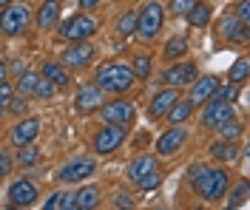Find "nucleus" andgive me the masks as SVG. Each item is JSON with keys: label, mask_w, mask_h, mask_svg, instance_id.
Instances as JSON below:
<instances>
[{"label": "nucleus", "mask_w": 250, "mask_h": 210, "mask_svg": "<svg viewBox=\"0 0 250 210\" xmlns=\"http://www.w3.org/2000/svg\"><path fill=\"white\" fill-rule=\"evenodd\" d=\"M134 102H128V99H114V102H103L100 105V116L105 119V122H117V125H128L131 119H134Z\"/></svg>", "instance_id": "11"}, {"label": "nucleus", "mask_w": 250, "mask_h": 210, "mask_svg": "<svg viewBox=\"0 0 250 210\" xmlns=\"http://www.w3.org/2000/svg\"><path fill=\"white\" fill-rule=\"evenodd\" d=\"M12 171H15V156L6 148H0V179L12 176Z\"/></svg>", "instance_id": "34"}, {"label": "nucleus", "mask_w": 250, "mask_h": 210, "mask_svg": "<svg viewBox=\"0 0 250 210\" xmlns=\"http://www.w3.org/2000/svg\"><path fill=\"white\" fill-rule=\"evenodd\" d=\"M100 3H103V0H80V6H83V9H97Z\"/></svg>", "instance_id": "43"}, {"label": "nucleus", "mask_w": 250, "mask_h": 210, "mask_svg": "<svg viewBox=\"0 0 250 210\" xmlns=\"http://www.w3.org/2000/svg\"><path fill=\"white\" fill-rule=\"evenodd\" d=\"M210 15H213V12H210V3L196 0V3L188 9L185 17H188V23H190L193 29H205V26H208V20H210Z\"/></svg>", "instance_id": "23"}, {"label": "nucleus", "mask_w": 250, "mask_h": 210, "mask_svg": "<svg viewBox=\"0 0 250 210\" xmlns=\"http://www.w3.org/2000/svg\"><path fill=\"white\" fill-rule=\"evenodd\" d=\"M216 128H219V134H222V139H230V142H236V139L245 134V125H242V122H236L233 116H230V119H225V122L216 125Z\"/></svg>", "instance_id": "30"}, {"label": "nucleus", "mask_w": 250, "mask_h": 210, "mask_svg": "<svg viewBox=\"0 0 250 210\" xmlns=\"http://www.w3.org/2000/svg\"><path fill=\"white\" fill-rule=\"evenodd\" d=\"M60 0H43V6L37 9V26L48 32V29H54L57 26V20H60Z\"/></svg>", "instance_id": "19"}, {"label": "nucleus", "mask_w": 250, "mask_h": 210, "mask_svg": "<svg viewBox=\"0 0 250 210\" xmlns=\"http://www.w3.org/2000/svg\"><path fill=\"white\" fill-rule=\"evenodd\" d=\"M46 210H74V193L71 191H57L43 202Z\"/></svg>", "instance_id": "25"}, {"label": "nucleus", "mask_w": 250, "mask_h": 210, "mask_svg": "<svg viewBox=\"0 0 250 210\" xmlns=\"http://www.w3.org/2000/svg\"><path fill=\"white\" fill-rule=\"evenodd\" d=\"M190 111H193V102H190V99H176V102L171 105V111L165 114V116L171 119L173 125H179V122H185L188 116H190Z\"/></svg>", "instance_id": "26"}, {"label": "nucleus", "mask_w": 250, "mask_h": 210, "mask_svg": "<svg viewBox=\"0 0 250 210\" xmlns=\"http://www.w3.org/2000/svg\"><path fill=\"white\" fill-rule=\"evenodd\" d=\"M34 97H37V99H51V97H54V85H51L48 80H37Z\"/></svg>", "instance_id": "38"}, {"label": "nucleus", "mask_w": 250, "mask_h": 210, "mask_svg": "<svg viewBox=\"0 0 250 210\" xmlns=\"http://www.w3.org/2000/svg\"><path fill=\"white\" fill-rule=\"evenodd\" d=\"M37 74L34 71H23L20 77H17V85H15V91L17 94H23V97H34V88H37Z\"/></svg>", "instance_id": "28"}, {"label": "nucleus", "mask_w": 250, "mask_h": 210, "mask_svg": "<svg viewBox=\"0 0 250 210\" xmlns=\"http://www.w3.org/2000/svg\"><path fill=\"white\" fill-rule=\"evenodd\" d=\"M9 3H15V0H0V9H3V6H9Z\"/></svg>", "instance_id": "46"}, {"label": "nucleus", "mask_w": 250, "mask_h": 210, "mask_svg": "<svg viewBox=\"0 0 250 210\" xmlns=\"http://www.w3.org/2000/svg\"><path fill=\"white\" fill-rule=\"evenodd\" d=\"M29 20H31V9L26 3H9L0 9V32L9 34V37H17L29 29Z\"/></svg>", "instance_id": "4"}, {"label": "nucleus", "mask_w": 250, "mask_h": 210, "mask_svg": "<svg viewBox=\"0 0 250 210\" xmlns=\"http://www.w3.org/2000/svg\"><path fill=\"white\" fill-rule=\"evenodd\" d=\"M125 136H128L125 125L105 122V128H100V131H97V136H94V153H100V156H108V153H114V151L125 142Z\"/></svg>", "instance_id": "6"}, {"label": "nucleus", "mask_w": 250, "mask_h": 210, "mask_svg": "<svg viewBox=\"0 0 250 210\" xmlns=\"http://www.w3.org/2000/svg\"><path fill=\"white\" fill-rule=\"evenodd\" d=\"M185 139H188V131L179 128V125H173L171 131H162V136L156 139V153L159 156H171V153H176L185 145Z\"/></svg>", "instance_id": "16"}, {"label": "nucleus", "mask_w": 250, "mask_h": 210, "mask_svg": "<svg viewBox=\"0 0 250 210\" xmlns=\"http://www.w3.org/2000/svg\"><path fill=\"white\" fill-rule=\"evenodd\" d=\"M15 162L20 165V168H34V165L40 162V151H37L34 145H20Z\"/></svg>", "instance_id": "29"}, {"label": "nucleus", "mask_w": 250, "mask_h": 210, "mask_svg": "<svg viewBox=\"0 0 250 210\" xmlns=\"http://www.w3.org/2000/svg\"><path fill=\"white\" fill-rule=\"evenodd\" d=\"M210 156H213L216 162L233 165V162L239 159V148H236L230 139H219V142H213V145H210Z\"/></svg>", "instance_id": "22"}, {"label": "nucleus", "mask_w": 250, "mask_h": 210, "mask_svg": "<svg viewBox=\"0 0 250 210\" xmlns=\"http://www.w3.org/2000/svg\"><path fill=\"white\" fill-rule=\"evenodd\" d=\"M134 80L137 77H134L131 65H125V63H105V65H100V71H97V85L103 91H108V94H125V91H131Z\"/></svg>", "instance_id": "2"}, {"label": "nucleus", "mask_w": 250, "mask_h": 210, "mask_svg": "<svg viewBox=\"0 0 250 210\" xmlns=\"http://www.w3.org/2000/svg\"><path fill=\"white\" fill-rule=\"evenodd\" d=\"M97 32V20L88 15H74L71 20H65L60 26V37L62 40H88L91 34Z\"/></svg>", "instance_id": "8"}, {"label": "nucleus", "mask_w": 250, "mask_h": 210, "mask_svg": "<svg viewBox=\"0 0 250 210\" xmlns=\"http://www.w3.org/2000/svg\"><path fill=\"white\" fill-rule=\"evenodd\" d=\"M43 77H46L54 88H68V85H71V77H68V71H65V65L62 63H51V60H46V63H43Z\"/></svg>", "instance_id": "21"}, {"label": "nucleus", "mask_w": 250, "mask_h": 210, "mask_svg": "<svg viewBox=\"0 0 250 210\" xmlns=\"http://www.w3.org/2000/svg\"><path fill=\"white\" fill-rule=\"evenodd\" d=\"M128 179L131 185H137L140 191H154L162 182V173H159V165H156V156H140L128 165Z\"/></svg>", "instance_id": "3"}, {"label": "nucleus", "mask_w": 250, "mask_h": 210, "mask_svg": "<svg viewBox=\"0 0 250 210\" xmlns=\"http://www.w3.org/2000/svg\"><path fill=\"white\" fill-rule=\"evenodd\" d=\"M117 32L123 34V37L137 32V12H125V15L117 20Z\"/></svg>", "instance_id": "33"}, {"label": "nucleus", "mask_w": 250, "mask_h": 210, "mask_svg": "<svg viewBox=\"0 0 250 210\" xmlns=\"http://www.w3.org/2000/svg\"><path fill=\"white\" fill-rule=\"evenodd\" d=\"M97 202H100V191L94 185H85L74 193V210H91L97 208Z\"/></svg>", "instance_id": "24"}, {"label": "nucleus", "mask_w": 250, "mask_h": 210, "mask_svg": "<svg viewBox=\"0 0 250 210\" xmlns=\"http://www.w3.org/2000/svg\"><path fill=\"white\" fill-rule=\"evenodd\" d=\"M185 54H188V37L173 34L171 40H168V46H165V60H179Z\"/></svg>", "instance_id": "27"}, {"label": "nucleus", "mask_w": 250, "mask_h": 210, "mask_svg": "<svg viewBox=\"0 0 250 210\" xmlns=\"http://www.w3.org/2000/svg\"><path fill=\"white\" fill-rule=\"evenodd\" d=\"M248 193H250V188H248V182H239L233 191H230V199H228V208H245L248 205Z\"/></svg>", "instance_id": "32"}, {"label": "nucleus", "mask_w": 250, "mask_h": 210, "mask_svg": "<svg viewBox=\"0 0 250 210\" xmlns=\"http://www.w3.org/2000/svg\"><path fill=\"white\" fill-rule=\"evenodd\" d=\"M193 3H196V0H171V12H173L176 17H185L188 9H190Z\"/></svg>", "instance_id": "40"}, {"label": "nucleus", "mask_w": 250, "mask_h": 210, "mask_svg": "<svg viewBox=\"0 0 250 210\" xmlns=\"http://www.w3.org/2000/svg\"><path fill=\"white\" fill-rule=\"evenodd\" d=\"M162 23H165V9L156 0H148L142 6V12L137 15V32H140V37L142 40H154L159 34V29H162Z\"/></svg>", "instance_id": "5"}, {"label": "nucleus", "mask_w": 250, "mask_h": 210, "mask_svg": "<svg viewBox=\"0 0 250 210\" xmlns=\"http://www.w3.org/2000/svg\"><path fill=\"white\" fill-rule=\"evenodd\" d=\"M190 185L199 199L205 202H216L228 193V185H230V176L222 171V168H208V165H193L190 168Z\"/></svg>", "instance_id": "1"}, {"label": "nucleus", "mask_w": 250, "mask_h": 210, "mask_svg": "<svg viewBox=\"0 0 250 210\" xmlns=\"http://www.w3.org/2000/svg\"><path fill=\"white\" fill-rule=\"evenodd\" d=\"M219 88V77L216 74H208V77H202V80L193 82V88H190V102L193 105H202V102H208V99L216 94Z\"/></svg>", "instance_id": "18"}, {"label": "nucleus", "mask_w": 250, "mask_h": 210, "mask_svg": "<svg viewBox=\"0 0 250 210\" xmlns=\"http://www.w3.org/2000/svg\"><path fill=\"white\" fill-rule=\"evenodd\" d=\"M94 54H97V49H94L88 40H74L68 49L62 51L60 63L65 65V68H85V65L94 60Z\"/></svg>", "instance_id": "9"}, {"label": "nucleus", "mask_w": 250, "mask_h": 210, "mask_svg": "<svg viewBox=\"0 0 250 210\" xmlns=\"http://www.w3.org/2000/svg\"><path fill=\"white\" fill-rule=\"evenodd\" d=\"M236 94H239V85H236V82H230V85H225V88L219 85L213 97H219V99H228V102H233V99H236Z\"/></svg>", "instance_id": "39"}, {"label": "nucleus", "mask_w": 250, "mask_h": 210, "mask_svg": "<svg viewBox=\"0 0 250 210\" xmlns=\"http://www.w3.org/2000/svg\"><path fill=\"white\" fill-rule=\"evenodd\" d=\"M162 80L168 82L171 88H185L190 82L196 80V63H176L171 65L165 74H162Z\"/></svg>", "instance_id": "17"}, {"label": "nucleus", "mask_w": 250, "mask_h": 210, "mask_svg": "<svg viewBox=\"0 0 250 210\" xmlns=\"http://www.w3.org/2000/svg\"><path fill=\"white\" fill-rule=\"evenodd\" d=\"M248 68H250V60L248 57H239V60L230 65V71H228V80L230 82H245L248 80Z\"/></svg>", "instance_id": "31"}, {"label": "nucleus", "mask_w": 250, "mask_h": 210, "mask_svg": "<svg viewBox=\"0 0 250 210\" xmlns=\"http://www.w3.org/2000/svg\"><path fill=\"white\" fill-rule=\"evenodd\" d=\"M114 205H120V208H134V202H131V196H128V193H120Z\"/></svg>", "instance_id": "42"}, {"label": "nucleus", "mask_w": 250, "mask_h": 210, "mask_svg": "<svg viewBox=\"0 0 250 210\" xmlns=\"http://www.w3.org/2000/svg\"><path fill=\"white\" fill-rule=\"evenodd\" d=\"M131 71H134V77L145 80V77L151 74V57H137V60H134V68H131Z\"/></svg>", "instance_id": "36"}, {"label": "nucleus", "mask_w": 250, "mask_h": 210, "mask_svg": "<svg viewBox=\"0 0 250 210\" xmlns=\"http://www.w3.org/2000/svg\"><path fill=\"white\" fill-rule=\"evenodd\" d=\"M179 99V94H176V88H165V91H159L154 99H151V119H162L165 114L171 111V105Z\"/></svg>", "instance_id": "20"}, {"label": "nucleus", "mask_w": 250, "mask_h": 210, "mask_svg": "<svg viewBox=\"0 0 250 210\" xmlns=\"http://www.w3.org/2000/svg\"><path fill=\"white\" fill-rule=\"evenodd\" d=\"M219 32H222L225 40H230V43H236V46H245L248 37H250V26L248 23H242L233 12H228L225 20H222V26H219Z\"/></svg>", "instance_id": "12"}, {"label": "nucleus", "mask_w": 250, "mask_h": 210, "mask_svg": "<svg viewBox=\"0 0 250 210\" xmlns=\"http://www.w3.org/2000/svg\"><path fill=\"white\" fill-rule=\"evenodd\" d=\"M34 199H37V185L29 179H17L9 188V205L12 208H29V205H34Z\"/></svg>", "instance_id": "14"}, {"label": "nucleus", "mask_w": 250, "mask_h": 210, "mask_svg": "<svg viewBox=\"0 0 250 210\" xmlns=\"http://www.w3.org/2000/svg\"><path fill=\"white\" fill-rule=\"evenodd\" d=\"M26 99H29V97H23V94H12V102H9V108H6V111L23 116V114H26V108H29V102H26Z\"/></svg>", "instance_id": "37"}, {"label": "nucleus", "mask_w": 250, "mask_h": 210, "mask_svg": "<svg viewBox=\"0 0 250 210\" xmlns=\"http://www.w3.org/2000/svg\"><path fill=\"white\" fill-rule=\"evenodd\" d=\"M12 94H15V85H9L6 80H0V119H3V114H6L9 102H12Z\"/></svg>", "instance_id": "35"}, {"label": "nucleus", "mask_w": 250, "mask_h": 210, "mask_svg": "<svg viewBox=\"0 0 250 210\" xmlns=\"http://www.w3.org/2000/svg\"><path fill=\"white\" fill-rule=\"evenodd\" d=\"M12 71H17V74H23V60H12Z\"/></svg>", "instance_id": "44"}, {"label": "nucleus", "mask_w": 250, "mask_h": 210, "mask_svg": "<svg viewBox=\"0 0 250 210\" xmlns=\"http://www.w3.org/2000/svg\"><path fill=\"white\" fill-rule=\"evenodd\" d=\"M40 136V119L37 116H26V119H20L12 134H9V139H12V145H31L34 139Z\"/></svg>", "instance_id": "13"}, {"label": "nucleus", "mask_w": 250, "mask_h": 210, "mask_svg": "<svg viewBox=\"0 0 250 210\" xmlns=\"http://www.w3.org/2000/svg\"><path fill=\"white\" fill-rule=\"evenodd\" d=\"M103 94H105V91H103V88H100V85H83V88H80L77 91V99H74V108H77L80 114H91V111H97V108H100V105H103Z\"/></svg>", "instance_id": "15"}, {"label": "nucleus", "mask_w": 250, "mask_h": 210, "mask_svg": "<svg viewBox=\"0 0 250 210\" xmlns=\"http://www.w3.org/2000/svg\"><path fill=\"white\" fill-rule=\"evenodd\" d=\"M236 17H239L242 23H248V26H250V3H248V0H239V3H236Z\"/></svg>", "instance_id": "41"}, {"label": "nucleus", "mask_w": 250, "mask_h": 210, "mask_svg": "<svg viewBox=\"0 0 250 210\" xmlns=\"http://www.w3.org/2000/svg\"><path fill=\"white\" fill-rule=\"evenodd\" d=\"M94 173H97V159H91V156H74L71 162H65L60 168L57 179L65 182V185H71V182H83V179L94 176Z\"/></svg>", "instance_id": "7"}, {"label": "nucleus", "mask_w": 250, "mask_h": 210, "mask_svg": "<svg viewBox=\"0 0 250 210\" xmlns=\"http://www.w3.org/2000/svg\"><path fill=\"white\" fill-rule=\"evenodd\" d=\"M202 105H205V111H202V125L216 128V125H222L225 119H230V116H233V102H228V99L210 97L208 102H202Z\"/></svg>", "instance_id": "10"}, {"label": "nucleus", "mask_w": 250, "mask_h": 210, "mask_svg": "<svg viewBox=\"0 0 250 210\" xmlns=\"http://www.w3.org/2000/svg\"><path fill=\"white\" fill-rule=\"evenodd\" d=\"M6 74H9V65L0 60V80H6Z\"/></svg>", "instance_id": "45"}]
</instances>
